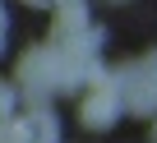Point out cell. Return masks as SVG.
<instances>
[{
	"label": "cell",
	"mask_w": 157,
	"mask_h": 143,
	"mask_svg": "<svg viewBox=\"0 0 157 143\" xmlns=\"http://www.w3.org/2000/svg\"><path fill=\"white\" fill-rule=\"evenodd\" d=\"M56 69H60V51H56V42H51V46H33V51H23L19 74H14V88H19V97H23L28 106H46V97L56 92Z\"/></svg>",
	"instance_id": "obj_1"
},
{
	"label": "cell",
	"mask_w": 157,
	"mask_h": 143,
	"mask_svg": "<svg viewBox=\"0 0 157 143\" xmlns=\"http://www.w3.org/2000/svg\"><path fill=\"white\" fill-rule=\"evenodd\" d=\"M116 88H120V106H129L134 115H152L157 111V51L139 55L134 65H120Z\"/></svg>",
	"instance_id": "obj_2"
},
{
	"label": "cell",
	"mask_w": 157,
	"mask_h": 143,
	"mask_svg": "<svg viewBox=\"0 0 157 143\" xmlns=\"http://www.w3.org/2000/svg\"><path fill=\"white\" fill-rule=\"evenodd\" d=\"M120 88L116 83H106V88H88L83 92V102H78V120H83V129H111L116 120H120Z\"/></svg>",
	"instance_id": "obj_3"
},
{
	"label": "cell",
	"mask_w": 157,
	"mask_h": 143,
	"mask_svg": "<svg viewBox=\"0 0 157 143\" xmlns=\"http://www.w3.org/2000/svg\"><path fill=\"white\" fill-rule=\"evenodd\" d=\"M88 28V9L83 0H69V5H56V23H51V42H69Z\"/></svg>",
	"instance_id": "obj_4"
},
{
	"label": "cell",
	"mask_w": 157,
	"mask_h": 143,
	"mask_svg": "<svg viewBox=\"0 0 157 143\" xmlns=\"http://www.w3.org/2000/svg\"><path fill=\"white\" fill-rule=\"evenodd\" d=\"M23 125H28V143H60V125L46 106H33L23 115Z\"/></svg>",
	"instance_id": "obj_5"
},
{
	"label": "cell",
	"mask_w": 157,
	"mask_h": 143,
	"mask_svg": "<svg viewBox=\"0 0 157 143\" xmlns=\"http://www.w3.org/2000/svg\"><path fill=\"white\" fill-rule=\"evenodd\" d=\"M0 143H28V125L14 115H0Z\"/></svg>",
	"instance_id": "obj_6"
},
{
	"label": "cell",
	"mask_w": 157,
	"mask_h": 143,
	"mask_svg": "<svg viewBox=\"0 0 157 143\" xmlns=\"http://www.w3.org/2000/svg\"><path fill=\"white\" fill-rule=\"evenodd\" d=\"M14 106H19V88L0 79V115H14Z\"/></svg>",
	"instance_id": "obj_7"
},
{
	"label": "cell",
	"mask_w": 157,
	"mask_h": 143,
	"mask_svg": "<svg viewBox=\"0 0 157 143\" xmlns=\"http://www.w3.org/2000/svg\"><path fill=\"white\" fill-rule=\"evenodd\" d=\"M5 28H10V19H5V5H0V32H5Z\"/></svg>",
	"instance_id": "obj_8"
},
{
	"label": "cell",
	"mask_w": 157,
	"mask_h": 143,
	"mask_svg": "<svg viewBox=\"0 0 157 143\" xmlns=\"http://www.w3.org/2000/svg\"><path fill=\"white\" fill-rule=\"evenodd\" d=\"M51 5H69V0H51Z\"/></svg>",
	"instance_id": "obj_9"
},
{
	"label": "cell",
	"mask_w": 157,
	"mask_h": 143,
	"mask_svg": "<svg viewBox=\"0 0 157 143\" xmlns=\"http://www.w3.org/2000/svg\"><path fill=\"white\" fill-rule=\"evenodd\" d=\"M0 51H5V32H0Z\"/></svg>",
	"instance_id": "obj_10"
},
{
	"label": "cell",
	"mask_w": 157,
	"mask_h": 143,
	"mask_svg": "<svg viewBox=\"0 0 157 143\" xmlns=\"http://www.w3.org/2000/svg\"><path fill=\"white\" fill-rule=\"evenodd\" d=\"M152 143H157V125H152Z\"/></svg>",
	"instance_id": "obj_11"
},
{
	"label": "cell",
	"mask_w": 157,
	"mask_h": 143,
	"mask_svg": "<svg viewBox=\"0 0 157 143\" xmlns=\"http://www.w3.org/2000/svg\"><path fill=\"white\" fill-rule=\"evenodd\" d=\"M28 5H42V0H28Z\"/></svg>",
	"instance_id": "obj_12"
}]
</instances>
